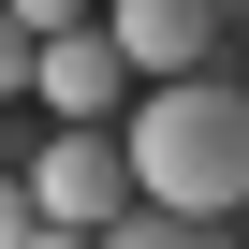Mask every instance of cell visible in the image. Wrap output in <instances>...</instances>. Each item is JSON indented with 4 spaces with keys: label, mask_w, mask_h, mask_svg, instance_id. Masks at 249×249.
Segmentation results:
<instances>
[{
    "label": "cell",
    "mask_w": 249,
    "mask_h": 249,
    "mask_svg": "<svg viewBox=\"0 0 249 249\" xmlns=\"http://www.w3.org/2000/svg\"><path fill=\"white\" fill-rule=\"evenodd\" d=\"M30 44H44V30H15V15H0V103H30Z\"/></svg>",
    "instance_id": "8992f818"
},
{
    "label": "cell",
    "mask_w": 249,
    "mask_h": 249,
    "mask_svg": "<svg viewBox=\"0 0 249 249\" xmlns=\"http://www.w3.org/2000/svg\"><path fill=\"white\" fill-rule=\"evenodd\" d=\"M30 88H44L59 117H117V103H132V88H147V73H132V59H117V30L88 15V30H44V44H30Z\"/></svg>",
    "instance_id": "3957f363"
},
{
    "label": "cell",
    "mask_w": 249,
    "mask_h": 249,
    "mask_svg": "<svg viewBox=\"0 0 249 249\" xmlns=\"http://www.w3.org/2000/svg\"><path fill=\"white\" fill-rule=\"evenodd\" d=\"M103 30L132 73H205V44L234 30V0H103Z\"/></svg>",
    "instance_id": "277c9868"
},
{
    "label": "cell",
    "mask_w": 249,
    "mask_h": 249,
    "mask_svg": "<svg viewBox=\"0 0 249 249\" xmlns=\"http://www.w3.org/2000/svg\"><path fill=\"white\" fill-rule=\"evenodd\" d=\"M44 234V205H30V176H0V249H30Z\"/></svg>",
    "instance_id": "52a82bcc"
},
{
    "label": "cell",
    "mask_w": 249,
    "mask_h": 249,
    "mask_svg": "<svg viewBox=\"0 0 249 249\" xmlns=\"http://www.w3.org/2000/svg\"><path fill=\"white\" fill-rule=\"evenodd\" d=\"M117 161H132V205H176V220L249 205V88H220V73H147L132 103H117Z\"/></svg>",
    "instance_id": "6da1fadb"
},
{
    "label": "cell",
    "mask_w": 249,
    "mask_h": 249,
    "mask_svg": "<svg viewBox=\"0 0 249 249\" xmlns=\"http://www.w3.org/2000/svg\"><path fill=\"white\" fill-rule=\"evenodd\" d=\"M0 15H15V30H88L103 0H0Z\"/></svg>",
    "instance_id": "5b68a950"
},
{
    "label": "cell",
    "mask_w": 249,
    "mask_h": 249,
    "mask_svg": "<svg viewBox=\"0 0 249 249\" xmlns=\"http://www.w3.org/2000/svg\"><path fill=\"white\" fill-rule=\"evenodd\" d=\"M30 205H44V234H103V220H132L117 117H59V132H44V161H30Z\"/></svg>",
    "instance_id": "7a4b0ae2"
}]
</instances>
